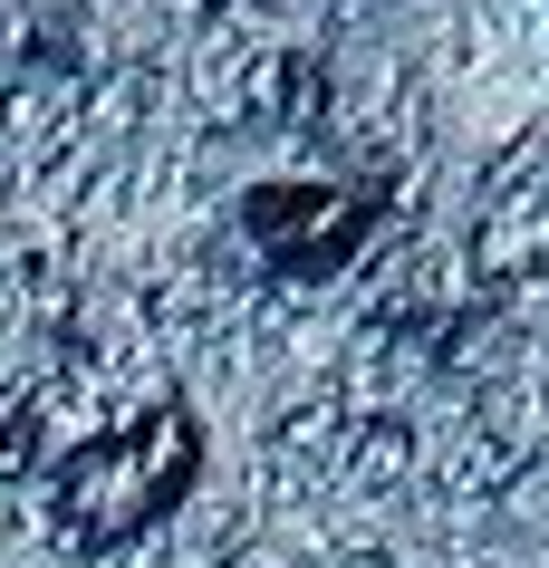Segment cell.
I'll return each mask as SVG.
<instances>
[{
  "label": "cell",
  "instance_id": "obj_2",
  "mask_svg": "<svg viewBox=\"0 0 549 568\" xmlns=\"http://www.w3.org/2000/svg\"><path fill=\"white\" fill-rule=\"evenodd\" d=\"M366 222H376V212H366L357 193H328V183H261V193L242 203V232L261 241L289 280L337 270V261L366 241Z\"/></svg>",
  "mask_w": 549,
  "mask_h": 568
},
{
  "label": "cell",
  "instance_id": "obj_1",
  "mask_svg": "<svg viewBox=\"0 0 549 568\" xmlns=\"http://www.w3.org/2000/svg\"><path fill=\"white\" fill-rule=\"evenodd\" d=\"M193 473H203V424L183 415V405H154L145 424L68 453L59 481H49V520L68 539H88V549H116V539L154 530L193 491Z\"/></svg>",
  "mask_w": 549,
  "mask_h": 568
}]
</instances>
